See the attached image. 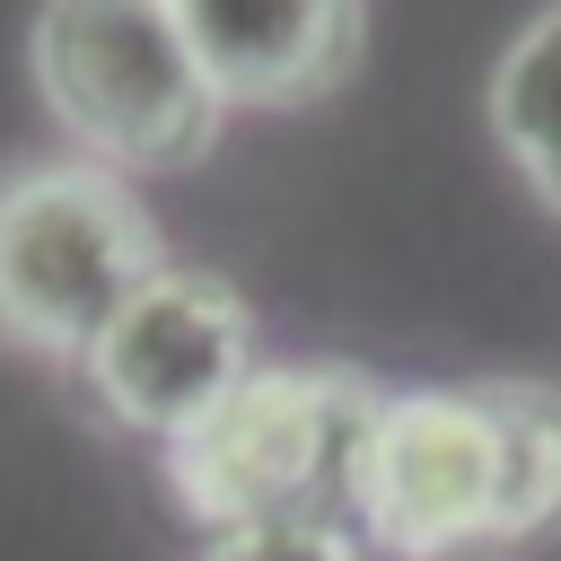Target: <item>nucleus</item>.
I'll return each mask as SVG.
<instances>
[{"instance_id": "f257e3e1", "label": "nucleus", "mask_w": 561, "mask_h": 561, "mask_svg": "<svg viewBox=\"0 0 561 561\" xmlns=\"http://www.w3.org/2000/svg\"><path fill=\"white\" fill-rule=\"evenodd\" d=\"M351 526L386 561H482L561 535V386L465 377L386 394Z\"/></svg>"}, {"instance_id": "f03ea898", "label": "nucleus", "mask_w": 561, "mask_h": 561, "mask_svg": "<svg viewBox=\"0 0 561 561\" xmlns=\"http://www.w3.org/2000/svg\"><path fill=\"white\" fill-rule=\"evenodd\" d=\"M386 386L351 359H254L184 438H167V491L193 526L342 517Z\"/></svg>"}, {"instance_id": "7ed1b4c3", "label": "nucleus", "mask_w": 561, "mask_h": 561, "mask_svg": "<svg viewBox=\"0 0 561 561\" xmlns=\"http://www.w3.org/2000/svg\"><path fill=\"white\" fill-rule=\"evenodd\" d=\"M26 61L53 123L114 175L202 167L219 149L228 96L167 0H44Z\"/></svg>"}, {"instance_id": "20e7f679", "label": "nucleus", "mask_w": 561, "mask_h": 561, "mask_svg": "<svg viewBox=\"0 0 561 561\" xmlns=\"http://www.w3.org/2000/svg\"><path fill=\"white\" fill-rule=\"evenodd\" d=\"M167 272L149 202L96 158L0 175V342L88 359V342Z\"/></svg>"}, {"instance_id": "39448f33", "label": "nucleus", "mask_w": 561, "mask_h": 561, "mask_svg": "<svg viewBox=\"0 0 561 561\" xmlns=\"http://www.w3.org/2000/svg\"><path fill=\"white\" fill-rule=\"evenodd\" d=\"M245 368H254V316L237 280L202 263H167L79 359L88 394L140 438H184Z\"/></svg>"}, {"instance_id": "423d86ee", "label": "nucleus", "mask_w": 561, "mask_h": 561, "mask_svg": "<svg viewBox=\"0 0 561 561\" xmlns=\"http://www.w3.org/2000/svg\"><path fill=\"white\" fill-rule=\"evenodd\" d=\"M228 105H316L368 53V0H167Z\"/></svg>"}, {"instance_id": "0eeeda50", "label": "nucleus", "mask_w": 561, "mask_h": 561, "mask_svg": "<svg viewBox=\"0 0 561 561\" xmlns=\"http://www.w3.org/2000/svg\"><path fill=\"white\" fill-rule=\"evenodd\" d=\"M491 131H500L508 167L526 175V193L561 219V0L543 18H526V35L500 53V70H491Z\"/></svg>"}, {"instance_id": "6e6552de", "label": "nucleus", "mask_w": 561, "mask_h": 561, "mask_svg": "<svg viewBox=\"0 0 561 561\" xmlns=\"http://www.w3.org/2000/svg\"><path fill=\"white\" fill-rule=\"evenodd\" d=\"M202 561H368L351 517H263L202 543Z\"/></svg>"}]
</instances>
